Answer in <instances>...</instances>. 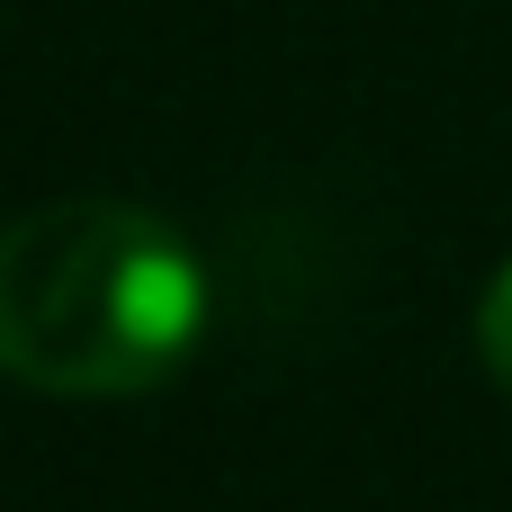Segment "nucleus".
I'll return each instance as SVG.
<instances>
[{"instance_id": "1", "label": "nucleus", "mask_w": 512, "mask_h": 512, "mask_svg": "<svg viewBox=\"0 0 512 512\" xmlns=\"http://www.w3.org/2000/svg\"><path fill=\"white\" fill-rule=\"evenodd\" d=\"M207 324L198 252L126 198H45L0 225V378L27 396H144Z\"/></svg>"}, {"instance_id": "2", "label": "nucleus", "mask_w": 512, "mask_h": 512, "mask_svg": "<svg viewBox=\"0 0 512 512\" xmlns=\"http://www.w3.org/2000/svg\"><path fill=\"white\" fill-rule=\"evenodd\" d=\"M477 360L512 387V261L486 279V297H477Z\"/></svg>"}]
</instances>
